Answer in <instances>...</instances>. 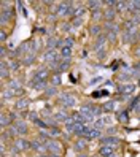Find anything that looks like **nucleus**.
<instances>
[{
    "label": "nucleus",
    "mask_w": 140,
    "mask_h": 157,
    "mask_svg": "<svg viewBox=\"0 0 140 157\" xmlns=\"http://www.w3.org/2000/svg\"><path fill=\"white\" fill-rule=\"evenodd\" d=\"M83 137L86 140H94V138H100V130L99 128H94V127H85V133H83Z\"/></svg>",
    "instance_id": "39448f33"
},
{
    "label": "nucleus",
    "mask_w": 140,
    "mask_h": 157,
    "mask_svg": "<svg viewBox=\"0 0 140 157\" xmlns=\"http://www.w3.org/2000/svg\"><path fill=\"white\" fill-rule=\"evenodd\" d=\"M59 103L62 106H65V108H72V106H75L76 100L72 94H61L59 95Z\"/></svg>",
    "instance_id": "f03ea898"
},
{
    "label": "nucleus",
    "mask_w": 140,
    "mask_h": 157,
    "mask_svg": "<svg viewBox=\"0 0 140 157\" xmlns=\"http://www.w3.org/2000/svg\"><path fill=\"white\" fill-rule=\"evenodd\" d=\"M131 76H134L132 71H131L129 68H124V70H123L121 73H120V80H121V81H127Z\"/></svg>",
    "instance_id": "cd10ccee"
},
{
    "label": "nucleus",
    "mask_w": 140,
    "mask_h": 157,
    "mask_svg": "<svg viewBox=\"0 0 140 157\" xmlns=\"http://www.w3.org/2000/svg\"><path fill=\"white\" fill-rule=\"evenodd\" d=\"M59 53H61V59H62V60H70V57H72V48L62 46Z\"/></svg>",
    "instance_id": "a211bd4d"
},
{
    "label": "nucleus",
    "mask_w": 140,
    "mask_h": 157,
    "mask_svg": "<svg viewBox=\"0 0 140 157\" xmlns=\"http://www.w3.org/2000/svg\"><path fill=\"white\" fill-rule=\"evenodd\" d=\"M100 94H102V97H107V95H108V91H102Z\"/></svg>",
    "instance_id": "4d7b16f0"
},
{
    "label": "nucleus",
    "mask_w": 140,
    "mask_h": 157,
    "mask_svg": "<svg viewBox=\"0 0 140 157\" xmlns=\"http://www.w3.org/2000/svg\"><path fill=\"white\" fill-rule=\"evenodd\" d=\"M102 16H104V14L100 13V10H99V8L92 11V19H94V21H99L100 18H102Z\"/></svg>",
    "instance_id": "79ce46f5"
},
{
    "label": "nucleus",
    "mask_w": 140,
    "mask_h": 157,
    "mask_svg": "<svg viewBox=\"0 0 140 157\" xmlns=\"http://www.w3.org/2000/svg\"><path fill=\"white\" fill-rule=\"evenodd\" d=\"M16 148H18L19 151H21V152H22V151H27V149H30V143L29 141H27V140H24V138H18V140H16Z\"/></svg>",
    "instance_id": "2eb2a0df"
},
{
    "label": "nucleus",
    "mask_w": 140,
    "mask_h": 157,
    "mask_svg": "<svg viewBox=\"0 0 140 157\" xmlns=\"http://www.w3.org/2000/svg\"><path fill=\"white\" fill-rule=\"evenodd\" d=\"M45 92H46L48 97H51V95H56V94H58V87H56V86H48Z\"/></svg>",
    "instance_id": "72a5a7b5"
},
{
    "label": "nucleus",
    "mask_w": 140,
    "mask_h": 157,
    "mask_svg": "<svg viewBox=\"0 0 140 157\" xmlns=\"http://www.w3.org/2000/svg\"><path fill=\"white\" fill-rule=\"evenodd\" d=\"M30 149L38 151V152H45V148H43V144H42L40 140H35V141H32V143H30Z\"/></svg>",
    "instance_id": "b1692460"
},
{
    "label": "nucleus",
    "mask_w": 140,
    "mask_h": 157,
    "mask_svg": "<svg viewBox=\"0 0 140 157\" xmlns=\"http://www.w3.org/2000/svg\"><path fill=\"white\" fill-rule=\"evenodd\" d=\"M2 95H3V100L5 98H10V97H14V95H18V94H16L14 91H11V89H3V92H2Z\"/></svg>",
    "instance_id": "2f4dec72"
},
{
    "label": "nucleus",
    "mask_w": 140,
    "mask_h": 157,
    "mask_svg": "<svg viewBox=\"0 0 140 157\" xmlns=\"http://www.w3.org/2000/svg\"><path fill=\"white\" fill-rule=\"evenodd\" d=\"M51 135H59V130L56 127H51Z\"/></svg>",
    "instance_id": "3c124183"
},
{
    "label": "nucleus",
    "mask_w": 140,
    "mask_h": 157,
    "mask_svg": "<svg viewBox=\"0 0 140 157\" xmlns=\"http://www.w3.org/2000/svg\"><path fill=\"white\" fill-rule=\"evenodd\" d=\"M0 40H2V43H5V40H7V33H5V30L0 32Z\"/></svg>",
    "instance_id": "de8ad7c7"
},
{
    "label": "nucleus",
    "mask_w": 140,
    "mask_h": 157,
    "mask_svg": "<svg viewBox=\"0 0 140 157\" xmlns=\"http://www.w3.org/2000/svg\"><path fill=\"white\" fill-rule=\"evenodd\" d=\"M138 22H140V19H138V18L127 19V21L124 22V30H127V32H132V33H137V29H138Z\"/></svg>",
    "instance_id": "423d86ee"
},
{
    "label": "nucleus",
    "mask_w": 140,
    "mask_h": 157,
    "mask_svg": "<svg viewBox=\"0 0 140 157\" xmlns=\"http://www.w3.org/2000/svg\"><path fill=\"white\" fill-rule=\"evenodd\" d=\"M70 119V116L67 114V111H64V110H61V111H58V113L54 114V121H58V122H65Z\"/></svg>",
    "instance_id": "f3484780"
},
{
    "label": "nucleus",
    "mask_w": 140,
    "mask_h": 157,
    "mask_svg": "<svg viewBox=\"0 0 140 157\" xmlns=\"http://www.w3.org/2000/svg\"><path fill=\"white\" fill-rule=\"evenodd\" d=\"M97 56H99V59H104V57H105V51H100Z\"/></svg>",
    "instance_id": "864d4df0"
},
{
    "label": "nucleus",
    "mask_w": 140,
    "mask_h": 157,
    "mask_svg": "<svg viewBox=\"0 0 140 157\" xmlns=\"http://www.w3.org/2000/svg\"><path fill=\"white\" fill-rule=\"evenodd\" d=\"M92 97H102V94H100V92H94Z\"/></svg>",
    "instance_id": "6e6d98bb"
},
{
    "label": "nucleus",
    "mask_w": 140,
    "mask_h": 157,
    "mask_svg": "<svg viewBox=\"0 0 140 157\" xmlns=\"http://www.w3.org/2000/svg\"><path fill=\"white\" fill-rule=\"evenodd\" d=\"M73 43H75V40L72 37H67L65 40H64V46H69V48H72L73 46Z\"/></svg>",
    "instance_id": "37998d69"
},
{
    "label": "nucleus",
    "mask_w": 140,
    "mask_h": 157,
    "mask_svg": "<svg viewBox=\"0 0 140 157\" xmlns=\"http://www.w3.org/2000/svg\"><path fill=\"white\" fill-rule=\"evenodd\" d=\"M88 141H89V140H86V138H80V140H76L75 144H73V149L76 151V152H81V151H85L86 146H88Z\"/></svg>",
    "instance_id": "f8f14e48"
},
{
    "label": "nucleus",
    "mask_w": 140,
    "mask_h": 157,
    "mask_svg": "<svg viewBox=\"0 0 140 157\" xmlns=\"http://www.w3.org/2000/svg\"><path fill=\"white\" fill-rule=\"evenodd\" d=\"M72 3L70 2H62L56 7V14L58 16H72Z\"/></svg>",
    "instance_id": "f257e3e1"
},
{
    "label": "nucleus",
    "mask_w": 140,
    "mask_h": 157,
    "mask_svg": "<svg viewBox=\"0 0 140 157\" xmlns=\"http://www.w3.org/2000/svg\"><path fill=\"white\" fill-rule=\"evenodd\" d=\"M100 144L102 146H113V144H120V138H116V137H104V138H100Z\"/></svg>",
    "instance_id": "6e6552de"
},
{
    "label": "nucleus",
    "mask_w": 140,
    "mask_h": 157,
    "mask_svg": "<svg viewBox=\"0 0 140 157\" xmlns=\"http://www.w3.org/2000/svg\"><path fill=\"white\" fill-rule=\"evenodd\" d=\"M91 111H92V114H94V117H100L102 116V111H104V108H100V106H91Z\"/></svg>",
    "instance_id": "473e14b6"
},
{
    "label": "nucleus",
    "mask_w": 140,
    "mask_h": 157,
    "mask_svg": "<svg viewBox=\"0 0 140 157\" xmlns=\"http://www.w3.org/2000/svg\"><path fill=\"white\" fill-rule=\"evenodd\" d=\"M115 106H116L115 102H107V103L102 106V108H104V111H108V113H110V111H113V110H115Z\"/></svg>",
    "instance_id": "f704fd0d"
},
{
    "label": "nucleus",
    "mask_w": 140,
    "mask_h": 157,
    "mask_svg": "<svg viewBox=\"0 0 140 157\" xmlns=\"http://www.w3.org/2000/svg\"><path fill=\"white\" fill-rule=\"evenodd\" d=\"M30 87L32 89H37V91H46V87H48V84L46 81H38V80H32L30 81Z\"/></svg>",
    "instance_id": "dca6fc26"
},
{
    "label": "nucleus",
    "mask_w": 140,
    "mask_h": 157,
    "mask_svg": "<svg viewBox=\"0 0 140 157\" xmlns=\"http://www.w3.org/2000/svg\"><path fill=\"white\" fill-rule=\"evenodd\" d=\"M33 60H35V56H33V54H27V56H26V59L22 60V64H24V65H30Z\"/></svg>",
    "instance_id": "e433bc0d"
},
{
    "label": "nucleus",
    "mask_w": 140,
    "mask_h": 157,
    "mask_svg": "<svg viewBox=\"0 0 140 157\" xmlns=\"http://www.w3.org/2000/svg\"><path fill=\"white\" fill-rule=\"evenodd\" d=\"M127 11H129L131 14L137 16L140 13V2H129V10Z\"/></svg>",
    "instance_id": "412c9836"
},
{
    "label": "nucleus",
    "mask_w": 140,
    "mask_h": 157,
    "mask_svg": "<svg viewBox=\"0 0 140 157\" xmlns=\"http://www.w3.org/2000/svg\"><path fill=\"white\" fill-rule=\"evenodd\" d=\"M99 152L102 154L104 157H110V155H113V146H100L99 149Z\"/></svg>",
    "instance_id": "4be33fe9"
},
{
    "label": "nucleus",
    "mask_w": 140,
    "mask_h": 157,
    "mask_svg": "<svg viewBox=\"0 0 140 157\" xmlns=\"http://www.w3.org/2000/svg\"><path fill=\"white\" fill-rule=\"evenodd\" d=\"M48 75H49V71L45 68H38L37 71H35V76H33V80H38V81H46L48 80Z\"/></svg>",
    "instance_id": "9b49d317"
},
{
    "label": "nucleus",
    "mask_w": 140,
    "mask_h": 157,
    "mask_svg": "<svg viewBox=\"0 0 140 157\" xmlns=\"http://www.w3.org/2000/svg\"><path fill=\"white\" fill-rule=\"evenodd\" d=\"M46 149L49 151V154H58L61 155V151H62V144L59 141H56V140H49L46 143Z\"/></svg>",
    "instance_id": "20e7f679"
},
{
    "label": "nucleus",
    "mask_w": 140,
    "mask_h": 157,
    "mask_svg": "<svg viewBox=\"0 0 140 157\" xmlns=\"http://www.w3.org/2000/svg\"><path fill=\"white\" fill-rule=\"evenodd\" d=\"M14 128H16V132H18V135H24V133H27V124H26V122L24 121H16L14 122Z\"/></svg>",
    "instance_id": "ddd939ff"
},
{
    "label": "nucleus",
    "mask_w": 140,
    "mask_h": 157,
    "mask_svg": "<svg viewBox=\"0 0 140 157\" xmlns=\"http://www.w3.org/2000/svg\"><path fill=\"white\" fill-rule=\"evenodd\" d=\"M8 89H11V91H14L16 94H21L22 92V87H21V83L18 80H13L8 83Z\"/></svg>",
    "instance_id": "6ab92c4d"
},
{
    "label": "nucleus",
    "mask_w": 140,
    "mask_h": 157,
    "mask_svg": "<svg viewBox=\"0 0 140 157\" xmlns=\"http://www.w3.org/2000/svg\"><path fill=\"white\" fill-rule=\"evenodd\" d=\"M83 24V18H78V19H75L73 22H72V27H80Z\"/></svg>",
    "instance_id": "a18cd8bd"
},
{
    "label": "nucleus",
    "mask_w": 140,
    "mask_h": 157,
    "mask_svg": "<svg viewBox=\"0 0 140 157\" xmlns=\"http://www.w3.org/2000/svg\"><path fill=\"white\" fill-rule=\"evenodd\" d=\"M85 11H86V7H83V5H76V7H73V8H72V16H73L75 19H78V18H83Z\"/></svg>",
    "instance_id": "4468645a"
},
{
    "label": "nucleus",
    "mask_w": 140,
    "mask_h": 157,
    "mask_svg": "<svg viewBox=\"0 0 140 157\" xmlns=\"http://www.w3.org/2000/svg\"><path fill=\"white\" fill-rule=\"evenodd\" d=\"M104 125H105V122H104L102 117H99V119H96V122H94V128H99V130H100Z\"/></svg>",
    "instance_id": "ea45409f"
},
{
    "label": "nucleus",
    "mask_w": 140,
    "mask_h": 157,
    "mask_svg": "<svg viewBox=\"0 0 140 157\" xmlns=\"http://www.w3.org/2000/svg\"><path fill=\"white\" fill-rule=\"evenodd\" d=\"M18 68H19V62L18 60H10V70L11 71H18Z\"/></svg>",
    "instance_id": "58836bf2"
},
{
    "label": "nucleus",
    "mask_w": 140,
    "mask_h": 157,
    "mask_svg": "<svg viewBox=\"0 0 140 157\" xmlns=\"http://www.w3.org/2000/svg\"><path fill=\"white\" fill-rule=\"evenodd\" d=\"M115 13H116V11H115L113 7H110L107 11H105V13H104V18L107 19V22H111V19L115 18Z\"/></svg>",
    "instance_id": "a878e982"
},
{
    "label": "nucleus",
    "mask_w": 140,
    "mask_h": 157,
    "mask_svg": "<svg viewBox=\"0 0 140 157\" xmlns=\"http://www.w3.org/2000/svg\"><path fill=\"white\" fill-rule=\"evenodd\" d=\"M86 7H88V8H91V10L94 11V10H97V8L100 7V2H88V3H86Z\"/></svg>",
    "instance_id": "a19ab883"
},
{
    "label": "nucleus",
    "mask_w": 140,
    "mask_h": 157,
    "mask_svg": "<svg viewBox=\"0 0 140 157\" xmlns=\"http://www.w3.org/2000/svg\"><path fill=\"white\" fill-rule=\"evenodd\" d=\"M134 91H135V86H134V84L126 83V84H123V86H120V92L124 95V97H129Z\"/></svg>",
    "instance_id": "1a4fd4ad"
},
{
    "label": "nucleus",
    "mask_w": 140,
    "mask_h": 157,
    "mask_svg": "<svg viewBox=\"0 0 140 157\" xmlns=\"http://www.w3.org/2000/svg\"><path fill=\"white\" fill-rule=\"evenodd\" d=\"M61 83H62V78H61V75H59V73H54L53 80H51V86H56V87H58Z\"/></svg>",
    "instance_id": "7c9ffc66"
},
{
    "label": "nucleus",
    "mask_w": 140,
    "mask_h": 157,
    "mask_svg": "<svg viewBox=\"0 0 140 157\" xmlns=\"http://www.w3.org/2000/svg\"><path fill=\"white\" fill-rule=\"evenodd\" d=\"M37 157H49V155H45V154H38Z\"/></svg>",
    "instance_id": "13d9d810"
},
{
    "label": "nucleus",
    "mask_w": 140,
    "mask_h": 157,
    "mask_svg": "<svg viewBox=\"0 0 140 157\" xmlns=\"http://www.w3.org/2000/svg\"><path fill=\"white\" fill-rule=\"evenodd\" d=\"M10 71V64L7 60H2V78H7Z\"/></svg>",
    "instance_id": "c756f323"
},
{
    "label": "nucleus",
    "mask_w": 140,
    "mask_h": 157,
    "mask_svg": "<svg viewBox=\"0 0 140 157\" xmlns=\"http://www.w3.org/2000/svg\"><path fill=\"white\" fill-rule=\"evenodd\" d=\"M102 119H104V122H105V124H111V122H113V121H111V117H110V116H105V117H102Z\"/></svg>",
    "instance_id": "09e8293b"
},
{
    "label": "nucleus",
    "mask_w": 140,
    "mask_h": 157,
    "mask_svg": "<svg viewBox=\"0 0 140 157\" xmlns=\"http://www.w3.org/2000/svg\"><path fill=\"white\" fill-rule=\"evenodd\" d=\"M51 114V110H43V116H49Z\"/></svg>",
    "instance_id": "603ef678"
},
{
    "label": "nucleus",
    "mask_w": 140,
    "mask_h": 157,
    "mask_svg": "<svg viewBox=\"0 0 140 157\" xmlns=\"http://www.w3.org/2000/svg\"><path fill=\"white\" fill-rule=\"evenodd\" d=\"M59 56H61V53H58L56 49H48V51L43 54V60L46 64H54V62H59L61 60Z\"/></svg>",
    "instance_id": "7ed1b4c3"
},
{
    "label": "nucleus",
    "mask_w": 140,
    "mask_h": 157,
    "mask_svg": "<svg viewBox=\"0 0 140 157\" xmlns=\"http://www.w3.org/2000/svg\"><path fill=\"white\" fill-rule=\"evenodd\" d=\"M107 40H108V38L105 37V35H99L97 40H96V44H94V51L100 53V49H102V51H105L104 46H105V41H107Z\"/></svg>",
    "instance_id": "9d476101"
},
{
    "label": "nucleus",
    "mask_w": 140,
    "mask_h": 157,
    "mask_svg": "<svg viewBox=\"0 0 140 157\" xmlns=\"http://www.w3.org/2000/svg\"><path fill=\"white\" fill-rule=\"evenodd\" d=\"M137 37H138V40H140V32H138V35H137Z\"/></svg>",
    "instance_id": "bf43d9fd"
},
{
    "label": "nucleus",
    "mask_w": 140,
    "mask_h": 157,
    "mask_svg": "<svg viewBox=\"0 0 140 157\" xmlns=\"http://www.w3.org/2000/svg\"><path fill=\"white\" fill-rule=\"evenodd\" d=\"M99 81H102V78H94V80H92L91 83H89V84H91V86H94V84H97Z\"/></svg>",
    "instance_id": "8fccbe9b"
},
{
    "label": "nucleus",
    "mask_w": 140,
    "mask_h": 157,
    "mask_svg": "<svg viewBox=\"0 0 140 157\" xmlns=\"http://www.w3.org/2000/svg\"><path fill=\"white\" fill-rule=\"evenodd\" d=\"M69 67H70V60H62V59H61L59 67H58V71H56V73H62V71L69 70Z\"/></svg>",
    "instance_id": "393cba45"
},
{
    "label": "nucleus",
    "mask_w": 140,
    "mask_h": 157,
    "mask_svg": "<svg viewBox=\"0 0 140 157\" xmlns=\"http://www.w3.org/2000/svg\"><path fill=\"white\" fill-rule=\"evenodd\" d=\"M13 18V13H11L10 8H2V24H7V22Z\"/></svg>",
    "instance_id": "aec40b11"
},
{
    "label": "nucleus",
    "mask_w": 140,
    "mask_h": 157,
    "mask_svg": "<svg viewBox=\"0 0 140 157\" xmlns=\"http://www.w3.org/2000/svg\"><path fill=\"white\" fill-rule=\"evenodd\" d=\"M80 114L83 116V119H85L86 122H92L94 121V114L91 111V106H83V108L80 110Z\"/></svg>",
    "instance_id": "0eeeda50"
},
{
    "label": "nucleus",
    "mask_w": 140,
    "mask_h": 157,
    "mask_svg": "<svg viewBox=\"0 0 140 157\" xmlns=\"http://www.w3.org/2000/svg\"><path fill=\"white\" fill-rule=\"evenodd\" d=\"M138 84H140V80H138Z\"/></svg>",
    "instance_id": "052dcab7"
},
{
    "label": "nucleus",
    "mask_w": 140,
    "mask_h": 157,
    "mask_svg": "<svg viewBox=\"0 0 140 157\" xmlns=\"http://www.w3.org/2000/svg\"><path fill=\"white\" fill-rule=\"evenodd\" d=\"M10 121H11L10 114H2V127H8L10 125Z\"/></svg>",
    "instance_id": "4c0bfd02"
},
{
    "label": "nucleus",
    "mask_w": 140,
    "mask_h": 157,
    "mask_svg": "<svg viewBox=\"0 0 140 157\" xmlns=\"http://www.w3.org/2000/svg\"><path fill=\"white\" fill-rule=\"evenodd\" d=\"M29 119H30L32 122H35V121L38 119V116H37L35 113H29Z\"/></svg>",
    "instance_id": "49530a36"
},
{
    "label": "nucleus",
    "mask_w": 140,
    "mask_h": 157,
    "mask_svg": "<svg viewBox=\"0 0 140 157\" xmlns=\"http://www.w3.org/2000/svg\"><path fill=\"white\" fill-rule=\"evenodd\" d=\"M134 40H135V33L127 32V30L123 32V41H124V43H132Z\"/></svg>",
    "instance_id": "5701e85b"
},
{
    "label": "nucleus",
    "mask_w": 140,
    "mask_h": 157,
    "mask_svg": "<svg viewBox=\"0 0 140 157\" xmlns=\"http://www.w3.org/2000/svg\"><path fill=\"white\" fill-rule=\"evenodd\" d=\"M91 33H92V35H99V33H100V26H92V29H91Z\"/></svg>",
    "instance_id": "c03bdc74"
},
{
    "label": "nucleus",
    "mask_w": 140,
    "mask_h": 157,
    "mask_svg": "<svg viewBox=\"0 0 140 157\" xmlns=\"http://www.w3.org/2000/svg\"><path fill=\"white\" fill-rule=\"evenodd\" d=\"M7 56V49H5V46H2V57H5Z\"/></svg>",
    "instance_id": "5fc2aeb1"
},
{
    "label": "nucleus",
    "mask_w": 140,
    "mask_h": 157,
    "mask_svg": "<svg viewBox=\"0 0 140 157\" xmlns=\"http://www.w3.org/2000/svg\"><path fill=\"white\" fill-rule=\"evenodd\" d=\"M85 124H76V122H75V128H73V133H75V135L76 137H81L83 135V133H85Z\"/></svg>",
    "instance_id": "c85d7f7f"
},
{
    "label": "nucleus",
    "mask_w": 140,
    "mask_h": 157,
    "mask_svg": "<svg viewBox=\"0 0 140 157\" xmlns=\"http://www.w3.org/2000/svg\"><path fill=\"white\" fill-rule=\"evenodd\" d=\"M118 119H120V122H127V121H129V114H127V111H121V113L118 114Z\"/></svg>",
    "instance_id": "c9c22d12"
},
{
    "label": "nucleus",
    "mask_w": 140,
    "mask_h": 157,
    "mask_svg": "<svg viewBox=\"0 0 140 157\" xmlns=\"http://www.w3.org/2000/svg\"><path fill=\"white\" fill-rule=\"evenodd\" d=\"M27 106H29V102H27L26 98H19L18 102H16V110H19V111L26 110Z\"/></svg>",
    "instance_id": "bb28decb"
}]
</instances>
